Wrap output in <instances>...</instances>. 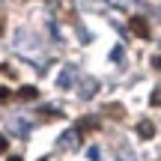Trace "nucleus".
I'll list each match as a JSON object with an SVG mask.
<instances>
[{"instance_id": "7", "label": "nucleus", "mask_w": 161, "mask_h": 161, "mask_svg": "<svg viewBox=\"0 0 161 161\" xmlns=\"http://www.w3.org/2000/svg\"><path fill=\"white\" fill-rule=\"evenodd\" d=\"M36 96H39L36 86H21V90H18V98H21V102H33Z\"/></svg>"}, {"instance_id": "10", "label": "nucleus", "mask_w": 161, "mask_h": 161, "mask_svg": "<svg viewBox=\"0 0 161 161\" xmlns=\"http://www.w3.org/2000/svg\"><path fill=\"white\" fill-rule=\"evenodd\" d=\"M42 110H45V114H39V116H42V122L57 119V116H60V110H57V108H51V104H48V108H42Z\"/></svg>"}, {"instance_id": "6", "label": "nucleus", "mask_w": 161, "mask_h": 161, "mask_svg": "<svg viewBox=\"0 0 161 161\" xmlns=\"http://www.w3.org/2000/svg\"><path fill=\"white\" fill-rule=\"evenodd\" d=\"M78 131H96V128H98V119H96V116H84V119H78Z\"/></svg>"}, {"instance_id": "2", "label": "nucleus", "mask_w": 161, "mask_h": 161, "mask_svg": "<svg viewBox=\"0 0 161 161\" xmlns=\"http://www.w3.org/2000/svg\"><path fill=\"white\" fill-rule=\"evenodd\" d=\"M75 75H78V66H75V63H69L63 72H60V80H57V84L63 86V90H69V86L75 84Z\"/></svg>"}, {"instance_id": "3", "label": "nucleus", "mask_w": 161, "mask_h": 161, "mask_svg": "<svg viewBox=\"0 0 161 161\" xmlns=\"http://www.w3.org/2000/svg\"><path fill=\"white\" fill-rule=\"evenodd\" d=\"M131 30L137 33V39H149V24H146L140 15H134V18H131Z\"/></svg>"}, {"instance_id": "1", "label": "nucleus", "mask_w": 161, "mask_h": 161, "mask_svg": "<svg viewBox=\"0 0 161 161\" xmlns=\"http://www.w3.org/2000/svg\"><path fill=\"white\" fill-rule=\"evenodd\" d=\"M60 143V149H78V143H80V131L78 128H72V131H66L63 137L57 140Z\"/></svg>"}, {"instance_id": "4", "label": "nucleus", "mask_w": 161, "mask_h": 161, "mask_svg": "<svg viewBox=\"0 0 161 161\" xmlns=\"http://www.w3.org/2000/svg\"><path fill=\"white\" fill-rule=\"evenodd\" d=\"M137 134H140V137H143V140L155 137V125H152L149 119H140V122H137Z\"/></svg>"}, {"instance_id": "18", "label": "nucleus", "mask_w": 161, "mask_h": 161, "mask_svg": "<svg viewBox=\"0 0 161 161\" xmlns=\"http://www.w3.org/2000/svg\"><path fill=\"white\" fill-rule=\"evenodd\" d=\"M39 161H45V158H39Z\"/></svg>"}, {"instance_id": "14", "label": "nucleus", "mask_w": 161, "mask_h": 161, "mask_svg": "<svg viewBox=\"0 0 161 161\" xmlns=\"http://www.w3.org/2000/svg\"><path fill=\"white\" fill-rule=\"evenodd\" d=\"M6 98H9V90H6V86H0V102H6Z\"/></svg>"}, {"instance_id": "13", "label": "nucleus", "mask_w": 161, "mask_h": 161, "mask_svg": "<svg viewBox=\"0 0 161 161\" xmlns=\"http://www.w3.org/2000/svg\"><path fill=\"white\" fill-rule=\"evenodd\" d=\"M78 33H80V42H90V39H92V36H90V33H86V30H84V27H78Z\"/></svg>"}, {"instance_id": "5", "label": "nucleus", "mask_w": 161, "mask_h": 161, "mask_svg": "<svg viewBox=\"0 0 161 161\" xmlns=\"http://www.w3.org/2000/svg\"><path fill=\"white\" fill-rule=\"evenodd\" d=\"M96 92H98V84H96V80H84V84H80V98H92V96H96Z\"/></svg>"}, {"instance_id": "9", "label": "nucleus", "mask_w": 161, "mask_h": 161, "mask_svg": "<svg viewBox=\"0 0 161 161\" xmlns=\"http://www.w3.org/2000/svg\"><path fill=\"white\" fill-rule=\"evenodd\" d=\"M110 60H114V63H119V66H122V60H125V48H122V45H116L114 51H110Z\"/></svg>"}, {"instance_id": "8", "label": "nucleus", "mask_w": 161, "mask_h": 161, "mask_svg": "<svg viewBox=\"0 0 161 161\" xmlns=\"http://www.w3.org/2000/svg\"><path fill=\"white\" fill-rule=\"evenodd\" d=\"M104 114L108 116H114V119H122V116H125V108H122V104H108V108H104Z\"/></svg>"}, {"instance_id": "17", "label": "nucleus", "mask_w": 161, "mask_h": 161, "mask_svg": "<svg viewBox=\"0 0 161 161\" xmlns=\"http://www.w3.org/2000/svg\"><path fill=\"white\" fill-rule=\"evenodd\" d=\"M9 161H24V158H21V155H12V158H9Z\"/></svg>"}, {"instance_id": "16", "label": "nucleus", "mask_w": 161, "mask_h": 161, "mask_svg": "<svg viewBox=\"0 0 161 161\" xmlns=\"http://www.w3.org/2000/svg\"><path fill=\"white\" fill-rule=\"evenodd\" d=\"M152 66H155V69L161 72V54H158V57H155V60H152Z\"/></svg>"}, {"instance_id": "11", "label": "nucleus", "mask_w": 161, "mask_h": 161, "mask_svg": "<svg viewBox=\"0 0 161 161\" xmlns=\"http://www.w3.org/2000/svg\"><path fill=\"white\" fill-rule=\"evenodd\" d=\"M98 155H102L98 146H90V149H86V158H90V161H98Z\"/></svg>"}, {"instance_id": "15", "label": "nucleus", "mask_w": 161, "mask_h": 161, "mask_svg": "<svg viewBox=\"0 0 161 161\" xmlns=\"http://www.w3.org/2000/svg\"><path fill=\"white\" fill-rule=\"evenodd\" d=\"M6 146H9V140H6L3 134H0V152H6Z\"/></svg>"}, {"instance_id": "12", "label": "nucleus", "mask_w": 161, "mask_h": 161, "mask_svg": "<svg viewBox=\"0 0 161 161\" xmlns=\"http://www.w3.org/2000/svg\"><path fill=\"white\" fill-rule=\"evenodd\" d=\"M149 104H152V108H161V90H155L149 96Z\"/></svg>"}]
</instances>
